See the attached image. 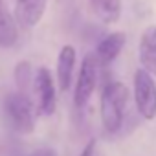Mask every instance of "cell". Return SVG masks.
<instances>
[{"label": "cell", "mask_w": 156, "mask_h": 156, "mask_svg": "<svg viewBox=\"0 0 156 156\" xmlns=\"http://www.w3.org/2000/svg\"><path fill=\"white\" fill-rule=\"evenodd\" d=\"M129 103V90L123 83L112 81L101 94V121L105 130L118 132L125 119V108Z\"/></svg>", "instance_id": "obj_1"}, {"label": "cell", "mask_w": 156, "mask_h": 156, "mask_svg": "<svg viewBox=\"0 0 156 156\" xmlns=\"http://www.w3.org/2000/svg\"><path fill=\"white\" fill-rule=\"evenodd\" d=\"M4 114L11 129L20 134H30L35 129V110L28 96L20 92L8 94L4 99Z\"/></svg>", "instance_id": "obj_2"}, {"label": "cell", "mask_w": 156, "mask_h": 156, "mask_svg": "<svg viewBox=\"0 0 156 156\" xmlns=\"http://www.w3.org/2000/svg\"><path fill=\"white\" fill-rule=\"evenodd\" d=\"M134 101L136 108L145 119L156 118V83L152 75L143 68L134 73Z\"/></svg>", "instance_id": "obj_3"}, {"label": "cell", "mask_w": 156, "mask_h": 156, "mask_svg": "<svg viewBox=\"0 0 156 156\" xmlns=\"http://www.w3.org/2000/svg\"><path fill=\"white\" fill-rule=\"evenodd\" d=\"M98 61H96V55H87L83 64H81V70H79V75H77V83H75V92H73V103L77 108H83L90 96L94 94L96 87H98Z\"/></svg>", "instance_id": "obj_4"}, {"label": "cell", "mask_w": 156, "mask_h": 156, "mask_svg": "<svg viewBox=\"0 0 156 156\" xmlns=\"http://www.w3.org/2000/svg\"><path fill=\"white\" fill-rule=\"evenodd\" d=\"M33 92L37 96V108L44 116H51L57 107V96H55V87L51 73L48 68L41 66L35 75H33Z\"/></svg>", "instance_id": "obj_5"}, {"label": "cell", "mask_w": 156, "mask_h": 156, "mask_svg": "<svg viewBox=\"0 0 156 156\" xmlns=\"http://www.w3.org/2000/svg\"><path fill=\"white\" fill-rule=\"evenodd\" d=\"M46 2L48 0H17L15 8L17 22L22 24L24 28H35L46 11Z\"/></svg>", "instance_id": "obj_6"}, {"label": "cell", "mask_w": 156, "mask_h": 156, "mask_svg": "<svg viewBox=\"0 0 156 156\" xmlns=\"http://www.w3.org/2000/svg\"><path fill=\"white\" fill-rule=\"evenodd\" d=\"M125 41H127V37L121 31H116V33L107 35L98 44V48H96V61H98V64L99 66H108L119 55V51L123 50Z\"/></svg>", "instance_id": "obj_7"}, {"label": "cell", "mask_w": 156, "mask_h": 156, "mask_svg": "<svg viewBox=\"0 0 156 156\" xmlns=\"http://www.w3.org/2000/svg\"><path fill=\"white\" fill-rule=\"evenodd\" d=\"M138 55H140L141 68L156 77V26H149L141 33Z\"/></svg>", "instance_id": "obj_8"}, {"label": "cell", "mask_w": 156, "mask_h": 156, "mask_svg": "<svg viewBox=\"0 0 156 156\" xmlns=\"http://www.w3.org/2000/svg\"><path fill=\"white\" fill-rule=\"evenodd\" d=\"M73 66H75V48L66 44L61 48L57 57V83L61 92H66L72 85Z\"/></svg>", "instance_id": "obj_9"}, {"label": "cell", "mask_w": 156, "mask_h": 156, "mask_svg": "<svg viewBox=\"0 0 156 156\" xmlns=\"http://www.w3.org/2000/svg\"><path fill=\"white\" fill-rule=\"evenodd\" d=\"M92 11L103 24H114L121 17V0H88Z\"/></svg>", "instance_id": "obj_10"}, {"label": "cell", "mask_w": 156, "mask_h": 156, "mask_svg": "<svg viewBox=\"0 0 156 156\" xmlns=\"http://www.w3.org/2000/svg\"><path fill=\"white\" fill-rule=\"evenodd\" d=\"M19 39V28L13 17L8 13L4 4H0V46L11 48Z\"/></svg>", "instance_id": "obj_11"}, {"label": "cell", "mask_w": 156, "mask_h": 156, "mask_svg": "<svg viewBox=\"0 0 156 156\" xmlns=\"http://www.w3.org/2000/svg\"><path fill=\"white\" fill-rule=\"evenodd\" d=\"M15 79H17V85H19L20 94H24V96H26V88H28V85H30V83H33V77H31V66H30V62L22 61V62H19V64H17V68H15Z\"/></svg>", "instance_id": "obj_12"}, {"label": "cell", "mask_w": 156, "mask_h": 156, "mask_svg": "<svg viewBox=\"0 0 156 156\" xmlns=\"http://www.w3.org/2000/svg\"><path fill=\"white\" fill-rule=\"evenodd\" d=\"M81 156H99V154H98V145H96V140H92V141H88V143H87V147L83 149Z\"/></svg>", "instance_id": "obj_13"}, {"label": "cell", "mask_w": 156, "mask_h": 156, "mask_svg": "<svg viewBox=\"0 0 156 156\" xmlns=\"http://www.w3.org/2000/svg\"><path fill=\"white\" fill-rule=\"evenodd\" d=\"M30 156H57V154H55V151H51V149H39V151L31 152Z\"/></svg>", "instance_id": "obj_14"}, {"label": "cell", "mask_w": 156, "mask_h": 156, "mask_svg": "<svg viewBox=\"0 0 156 156\" xmlns=\"http://www.w3.org/2000/svg\"><path fill=\"white\" fill-rule=\"evenodd\" d=\"M0 4H4V0H0Z\"/></svg>", "instance_id": "obj_15"}]
</instances>
